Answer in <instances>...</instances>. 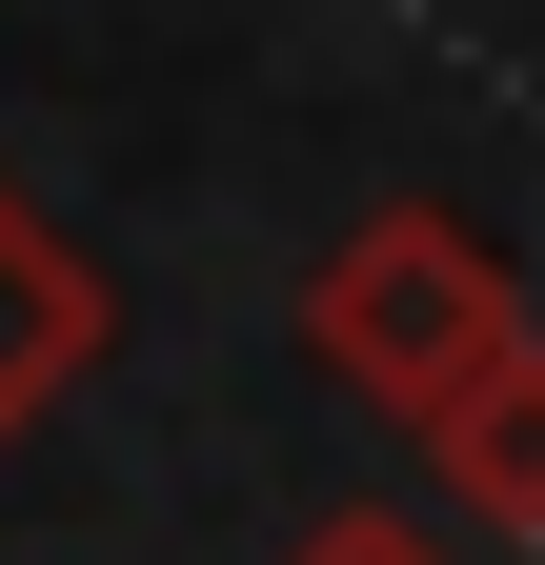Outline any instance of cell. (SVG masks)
<instances>
[{"mask_svg": "<svg viewBox=\"0 0 545 565\" xmlns=\"http://www.w3.org/2000/svg\"><path fill=\"white\" fill-rule=\"evenodd\" d=\"M505 323H525V282H505V243L464 223V202H364V223L303 263V364L344 404H384V424H425Z\"/></svg>", "mask_w": 545, "mask_h": 565, "instance_id": "cell-1", "label": "cell"}, {"mask_svg": "<svg viewBox=\"0 0 545 565\" xmlns=\"http://www.w3.org/2000/svg\"><path fill=\"white\" fill-rule=\"evenodd\" d=\"M101 343H121V282L61 243L21 182H0V465H21L41 424L82 404V364H101Z\"/></svg>", "mask_w": 545, "mask_h": 565, "instance_id": "cell-2", "label": "cell"}, {"mask_svg": "<svg viewBox=\"0 0 545 565\" xmlns=\"http://www.w3.org/2000/svg\"><path fill=\"white\" fill-rule=\"evenodd\" d=\"M404 465L445 484V525H505V545H545V323H505L485 364H464L425 424H404Z\"/></svg>", "mask_w": 545, "mask_h": 565, "instance_id": "cell-3", "label": "cell"}, {"mask_svg": "<svg viewBox=\"0 0 545 565\" xmlns=\"http://www.w3.org/2000/svg\"><path fill=\"white\" fill-rule=\"evenodd\" d=\"M284 565H445V545H425V525H404V505H323V525H303Z\"/></svg>", "mask_w": 545, "mask_h": 565, "instance_id": "cell-4", "label": "cell"}]
</instances>
